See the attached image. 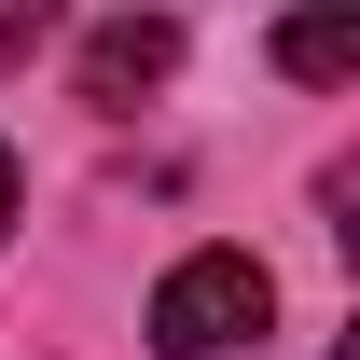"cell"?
<instances>
[{
    "label": "cell",
    "instance_id": "1",
    "mask_svg": "<svg viewBox=\"0 0 360 360\" xmlns=\"http://www.w3.org/2000/svg\"><path fill=\"white\" fill-rule=\"evenodd\" d=\"M264 319H277V277L250 264V250H180V264L153 277V347H167V360L264 347Z\"/></svg>",
    "mask_w": 360,
    "mask_h": 360
},
{
    "label": "cell",
    "instance_id": "2",
    "mask_svg": "<svg viewBox=\"0 0 360 360\" xmlns=\"http://www.w3.org/2000/svg\"><path fill=\"white\" fill-rule=\"evenodd\" d=\"M167 70H180V28H167V14H125V28L84 42V97H97V111H125V97L167 84Z\"/></svg>",
    "mask_w": 360,
    "mask_h": 360
},
{
    "label": "cell",
    "instance_id": "3",
    "mask_svg": "<svg viewBox=\"0 0 360 360\" xmlns=\"http://www.w3.org/2000/svg\"><path fill=\"white\" fill-rule=\"evenodd\" d=\"M277 70L291 84H360V28L347 14H305V28H277Z\"/></svg>",
    "mask_w": 360,
    "mask_h": 360
},
{
    "label": "cell",
    "instance_id": "4",
    "mask_svg": "<svg viewBox=\"0 0 360 360\" xmlns=\"http://www.w3.org/2000/svg\"><path fill=\"white\" fill-rule=\"evenodd\" d=\"M0 236H14V153H0Z\"/></svg>",
    "mask_w": 360,
    "mask_h": 360
}]
</instances>
